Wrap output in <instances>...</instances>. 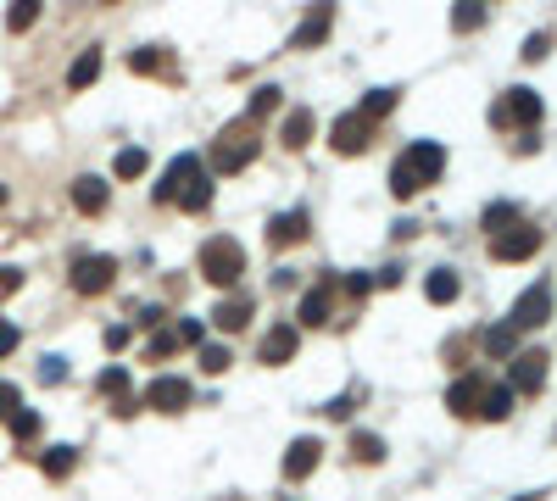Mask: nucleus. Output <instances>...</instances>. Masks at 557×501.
Returning a JSON list of instances; mask_svg holds the SVG:
<instances>
[{
	"instance_id": "f257e3e1",
	"label": "nucleus",
	"mask_w": 557,
	"mask_h": 501,
	"mask_svg": "<svg viewBox=\"0 0 557 501\" xmlns=\"http://www.w3.org/2000/svg\"><path fill=\"white\" fill-rule=\"evenodd\" d=\"M156 200H162V207H173V200H179L184 212H207V200H212V173L201 167V156H190V151L173 156L168 173H162V184H156Z\"/></svg>"
},
{
	"instance_id": "f03ea898",
	"label": "nucleus",
	"mask_w": 557,
	"mask_h": 501,
	"mask_svg": "<svg viewBox=\"0 0 557 501\" xmlns=\"http://www.w3.org/2000/svg\"><path fill=\"white\" fill-rule=\"evenodd\" d=\"M441 167H446V151H441L435 140H413V145L396 156V167H390V190L407 200V195H418L423 184H435Z\"/></svg>"
},
{
	"instance_id": "7ed1b4c3",
	"label": "nucleus",
	"mask_w": 557,
	"mask_h": 501,
	"mask_svg": "<svg viewBox=\"0 0 557 501\" xmlns=\"http://www.w3.org/2000/svg\"><path fill=\"white\" fill-rule=\"evenodd\" d=\"M256 151H262V140H256V128H251V117H246V123L223 128L218 140H212V167H218V173H240V167L256 162Z\"/></svg>"
},
{
	"instance_id": "20e7f679",
	"label": "nucleus",
	"mask_w": 557,
	"mask_h": 501,
	"mask_svg": "<svg viewBox=\"0 0 557 501\" xmlns=\"http://www.w3.org/2000/svg\"><path fill=\"white\" fill-rule=\"evenodd\" d=\"M201 274L218 284V290H228L240 274H246V251H240V240H228V234H218V240H207L201 246Z\"/></svg>"
},
{
	"instance_id": "39448f33",
	"label": "nucleus",
	"mask_w": 557,
	"mask_h": 501,
	"mask_svg": "<svg viewBox=\"0 0 557 501\" xmlns=\"http://www.w3.org/2000/svg\"><path fill=\"white\" fill-rule=\"evenodd\" d=\"M490 123H497V128H535V123H541L535 89H507L497 107H490Z\"/></svg>"
},
{
	"instance_id": "423d86ee",
	"label": "nucleus",
	"mask_w": 557,
	"mask_h": 501,
	"mask_svg": "<svg viewBox=\"0 0 557 501\" xmlns=\"http://www.w3.org/2000/svg\"><path fill=\"white\" fill-rule=\"evenodd\" d=\"M535 246H541V228L535 223H513V228H502V234H490V256L497 262H524V256H535Z\"/></svg>"
},
{
	"instance_id": "0eeeda50",
	"label": "nucleus",
	"mask_w": 557,
	"mask_h": 501,
	"mask_svg": "<svg viewBox=\"0 0 557 501\" xmlns=\"http://www.w3.org/2000/svg\"><path fill=\"white\" fill-rule=\"evenodd\" d=\"M546 318H552V284H530V290L513 301L507 329H513V334H524V329H541Z\"/></svg>"
},
{
	"instance_id": "6e6552de",
	"label": "nucleus",
	"mask_w": 557,
	"mask_h": 501,
	"mask_svg": "<svg viewBox=\"0 0 557 501\" xmlns=\"http://www.w3.org/2000/svg\"><path fill=\"white\" fill-rule=\"evenodd\" d=\"M330 140H335V151H340V156H357V151H368L374 123H368L363 112H340V117H335V128H330Z\"/></svg>"
},
{
	"instance_id": "1a4fd4ad",
	"label": "nucleus",
	"mask_w": 557,
	"mask_h": 501,
	"mask_svg": "<svg viewBox=\"0 0 557 501\" xmlns=\"http://www.w3.org/2000/svg\"><path fill=\"white\" fill-rule=\"evenodd\" d=\"M112 274H117L112 256H79V262H73V290H79V295H107V290H112Z\"/></svg>"
},
{
	"instance_id": "9d476101",
	"label": "nucleus",
	"mask_w": 557,
	"mask_h": 501,
	"mask_svg": "<svg viewBox=\"0 0 557 501\" xmlns=\"http://www.w3.org/2000/svg\"><path fill=\"white\" fill-rule=\"evenodd\" d=\"M546 385V351H513V385L507 390H541Z\"/></svg>"
},
{
	"instance_id": "9b49d317",
	"label": "nucleus",
	"mask_w": 557,
	"mask_h": 501,
	"mask_svg": "<svg viewBox=\"0 0 557 501\" xmlns=\"http://www.w3.org/2000/svg\"><path fill=\"white\" fill-rule=\"evenodd\" d=\"M145 401H151L156 413H179L184 401H190V385H184L179 374H156V379H151V390H145Z\"/></svg>"
},
{
	"instance_id": "f8f14e48",
	"label": "nucleus",
	"mask_w": 557,
	"mask_h": 501,
	"mask_svg": "<svg viewBox=\"0 0 557 501\" xmlns=\"http://www.w3.org/2000/svg\"><path fill=\"white\" fill-rule=\"evenodd\" d=\"M479 395H485V374H463V379L446 390V407H451L457 418H469V413H479Z\"/></svg>"
},
{
	"instance_id": "ddd939ff",
	"label": "nucleus",
	"mask_w": 557,
	"mask_h": 501,
	"mask_svg": "<svg viewBox=\"0 0 557 501\" xmlns=\"http://www.w3.org/2000/svg\"><path fill=\"white\" fill-rule=\"evenodd\" d=\"M318 457H323V446L307 441V434H302V441H290V451H284V479H307L312 468H318Z\"/></svg>"
},
{
	"instance_id": "4468645a",
	"label": "nucleus",
	"mask_w": 557,
	"mask_h": 501,
	"mask_svg": "<svg viewBox=\"0 0 557 501\" xmlns=\"http://www.w3.org/2000/svg\"><path fill=\"white\" fill-rule=\"evenodd\" d=\"M290 357H296V329H290V323H274L268 334H262V362L279 367V362H290Z\"/></svg>"
},
{
	"instance_id": "2eb2a0df",
	"label": "nucleus",
	"mask_w": 557,
	"mask_h": 501,
	"mask_svg": "<svg viewBox=\"0 0 557 501\" xmlns=\"http://www.w3.org/2000/svg\"><path fill=\"white\" fill-rule=\"evenodd\" d=\"M307 223H312V218L296 207V212H284V218L268 223V240H274V246H302V240H307Z\"/></svg>"
},
{
	"instance_id": "dca6fc26",
	"label": "nucleus",
	"mask_w": 557,
	"mask_h": 501,
	"mask_svg": "<svg viewBox=\"0 0 557 501\" xmlns=\"http://www.w3.org/2000/svg\"><path fill=\"white\" fill-rule=\"evenodd\" d=\"M73 207H79V212H107V179L84 173V179L73 184Z\"/></svg>"
},
{
	"instance_id": "f3484780",
	"label": "nucleus",
	"mask_w": 557,
	"mask_h": 501,
	"mask_svg": "<svg viewBox=\"0 0 557 501\" xmlns=\"http://www.w3.org/2000/svg\"><path fill=\"white\" fill-rule=\"evenodd\" d=\"M457 290H463V279H457L451 267H435V274L423 279V295H430L435 307H451V301H457Z\"/></svg>"
},
{
	"instance_id": "a211bd4d",
	"label": "nucleus",
	"mask_w": 557,
	"mask_h": 501,
	"mask_svg": "<svg viewBox=\"0 0 557 501\" xmlns=\"http://www.w3.org/2000/svg\"><path fill=\"white\" fill-rule=\"evenodd\" d=\"M507 413H513V390H507V385H485V395H479V418L502 423Z\"/></svg>"
},
{
	"instance_id": "6ab92c4d",
	"label": "nucleus",
	"mask_w": 557,
	"mask_h": 501,
	"mask_svg": "<svg viewBox=\"0 0 557 501\" xmlns=\"http://www.w3.org/2000/svg\"><path fill=\"white\" fill-rule=\"evenodd\" d=\"M302 323H307V329L330 323V284H318V290H307V295H302Z\"/></svg>"
},
{
	"instance_id": "aec40b11",
	"label": "nucleus",
	"mask_w": 557,
	"mask_h": 501,
	"mask_svg": "<svg viewBox=\"0 0 557 501\" xmlns=\"http://www.w3.org/2000/svg\"><path fill=\"white\" fill-rule=\"evenodd\" d=\"M246 318H251V301H246V295L218 301V312H212V323H218V329H246Z\"/></svg>"
},
{
	"instance_id": "412c9836",
	"label": "nucleus",
	"mask_w": 557,
	"mask_h": 501,
	"mask_svg": "<svg viewBox=\"0 0 557 501\" xmlns=\"http://www.w3.org/2000/svg\"><path fill=\"white\" fill-rule=\"evenodd\" d=\"M95 79H101V51H84V56L68 67V84L84 89V84H95Z\"/></svg>"
},
{
	"instance_id": "4be33fe9",
	"label": "nucleus",
	"mask_w": 557,
	"mask_h": 501,
	"mask_svg": "<svg viewBox=\"0 0 557 501\" xmlns=\"http://www.w3.org/2000/svg\"><path fill=\"white\" fill-rule=\"evenodd\" d=\"M307 140H312V112H290V117H284V145L302 151Z\"/></svg>"
},
{
	"instance_id": "5701e85b",
	"label": "nucleus",
	"mask_w": 557,
	"mask_h": 501,
	"mask_svg": "<svg viewBox=\"0 0 557 501\" xmlns=\"http://www.w3.org/2000/svg\"><path fill=\"white\" fill-rule=\"evenodd\" d=\"M112 167H117V179H140L145 167H151V156H145L140 145H128V151H117V162H112Z\"/></svg>"
},
{
	"instance_id": "b1692460",
	"label": "nucleus",
	"mask_w": 557,
	"mask_h": 501,
	"mask_svg": "<svg viewBox=\"0 0 557 501\" xmlns=\"http://www.w3.org/2000/svg\"><path fill=\"white\" fill-rule=\"evenodd\" d=\"M485 351H490V357H513V351H518V334H513L507 323L485 329Z\"/></svg>"
},
{
	"instance_id": "393cba45",
	"label": "nucleus",
	"mask_w": 557,
	"mask_h": 501,
	"mask_svg": "<svg viewBox=\"0 0 557 501\" xmlns=\"http://www.w3.org/2000/svg\"><path fill=\"white\" fill-rule=\"evenodd\" d=\"M330 17H335L330 6H323L318 17H307V23H302V33H296V51H307V45H318V40H323V33H330Z\"/></svg>"
},
{
	"instance_id": "a878e982",
	"label": "nucleus",
	"mask_w": 557,
	"mask_h": 501,
	"mask_svg": "<svg viewBox=\"0 0 557 501\" xmlns=\"http://www.w3.org/2000/svg\"><path fill=\"white\" fill-rule=\"evenodd\" d=\"M73 462H79V457H73V446H51V451H45V474H51V479H68V474H73Z\"/></svg>"
},
{
	"instance_id": "bb28decb",
	"label": "nucleus",
	"mask_w": 557,
	"mask_h": 501,
	"mask_svg": "<svg viewBox=\"0 0 557 501\" xmlns=\"http://www.w3.org/2000/svg\"><path fill=\"white\" fill-rule=\"evenodd\" d=\"M390 107H396V89H368V100H363V117H368V123H379Z\"/></svg>"
},
{
	"instance_id": "cd10ccee",
	"label": "nucleus",
	"mask_w": 557,
	"mask_h": 501,
	"mask_svg": "<svg viewBox=\"0 0 557 501\" xmlns=\"http://www.w3.org/2000/svg\"><path fill=\"white\" fill-rule=\"evenodd\" d=\"M351 457H363V462H385V441H379V434H351Z\"/></svg>"
},
{
	"instance_id": "c85d7f7f",
	"label": "nucleus",
	"mask_w": 557,
	"mask_h": 501,
	"mask_svg": "<svg viewBox=\"0 0 557 501\" xmlns=\"http://www.w3.org/2000/svg\"><path fill=\"white\" fill-rule=\"evenodd\" d=\"M513 223H518V207H513V200H502V207L485 212V228H490V234H502V228H513Z\"/></svg>"
},
{
	"instance_id": "c756f323",
	"label": "nucleus",
	"mask_w": 557,
	"mask_h": 501,
	"mask_svg": "<svg viewBox=\"0 0 557 501\" xmlns=\"http://www.w3.org/2000/svg\"><path fill=\"white\" fill-rule=\"evenodd\" d=\"M279 107V89L274 84H262V89H251V123L262 117V112H274Z\"/></svg>"
},
{
	"instance_id": "7c9ffc66",
	"label": "nucleus",
	"mask_w": 557,
	"mask_h": 501,
	"mask_svg": "<svg viewBox=\"0 0 557 501\" xmlns=\"http://www.w3.org/2000/svg\"><path fill=\"white\" fill-rule=\"evenodd\" d=\"M123 390H128V367H107V374H101V395H117V401H128Z\"/></svg>"
},
{
	"instance_id": "2f4dec72",
	"label": "nucleus",
	"mask_w": 557,
	"mask_h": 501,
	"mask_svg": "<svg viewBox=\"0 0 557 501\" xmlns=\"http://www.w3.org/2000/svg\"><path fill=\"white\" fill-rule=\"evenodd\" d=\"M451 23H457V33H469V28H479V23H485V6H474V0H463Z\"/></svg>"
},
{
	"instance_id": "473e14b6",
	"label": "nucleus",
	"mask_w": 557,
	"mask_h": 501,
	"mask_svg": "<svg viewBox=\"0 0 557 501\" xmlns=\"http://www.w3.org/2000/svg\"><path fill=\"white\" fill-rule=\"evenodd\" d=\"M173 351H179V334H173V329H162L156 340H151V351H145V357H151V362H162V357H173Z\"/></svg>"
},
{
	"instance_id": "72a5a7b5",
	"label": "nucleus",
	"mask_w": 557,
	"mask_h": 501,
	"mask_svg": "<svg viewBox=\"0 0 557 501\" xmlns=\"http://www.w3.org/2000/svg\"><path fill=\"white\" fill-rule=\"evenodd\" d=\"M34 17H40V6H34V0H17V6H12V17H6V23H12V33H23V28L34 23Z\"/></svg>"
},
{
	"instance_id": "f704fd0d",
	"label": "nucleus",
	"mask_w": 557,
	"mask_h": 501,
	"mask_svg": "<svg viewBox=\"0 0 557 501\" xmlns=\"http://www.w3.org/2000/svg\"><path fill=\"white\" fill-rule=\"evenodd\" d=\"M12 434H17V441H28V434H40V413H12Z\"/></svg>"
},
{
	"instance_id": "c9c22d12",
	"label": "nucleus",
	"mask_w": 557,
	"mask_h": 501,
	"mask_svg": "<svg viewBox=\"0 0 557 501\" xmlns=\"http://www.w3.org/2000/svg\"><path fill=\"white\" fill-rule=\"evenodd\" d=\"M201 367H207V374H223V367H228V346H201Z\"/></svg>"
},
{
	"instance_id": "e433bc0d",
	"label": "nucleus",
	"mask_w": 557,
	"mask_h": 501,
	"mask_svg": "<svg viewBox=\"0 0 557 501\" xmlns=\"http://www.w3.org/2000/svg\"><path fill=\"white\" fill-rule=\"evenodd\" d=\"M40 379H45V385H61V379H68V362H61V357H45V362H40Z\"/></svg>"
},
{
	"instance_id": "4c0bfd02",
	"label": "nucleus",
	"mask_w": 557,
	"mask_h": 501,
	"mask_svg": "<svg viewBox=\"0 0 557 501\" xmlns=\"http://www.w3.org/2000/svg\"><path fill=\"white\" fill-rule=\"evenodd\" d=\"M128 67H135V73H156L162 56H156V51H135V56H128Z\"/></svg>"
},
{
	"instance_id": "58836bf2",
	"label": "nucleus",
	"mask_w": 557,
	"mask_h": 501,
	"mask_svg": "<svg viewBox=\"0 0 557 501\" xmlns=\"http://www.w3.org/2000/svg\"><path fill=\"white\" fill-rule=\"evenodd\" d=\"M546 45H552L546 33H530V40H524V61H541V56H546Z\"/></svg>"
},
{
	"instance_id": "ea45409f",
	"label": "nucleus",
	"mask_w": 557,
	"mask_h": 501,
	"mask_svg": "<svg viewBox=\"0 0 557 501\" xmlns=\"http://www.w3.org/2000/svg\"><path fill=\"white\" fill-rule=\"evenodd\" d=\"M173 334H179V346H201V323H195V318H190V323H179Z\"/></svg>"
},
{
	"instance_id": "a19ab883",
	"label": "nucleus",
	"mask_w": 557,
	"mask_h": 501,
	"mask_svg": "<svg viewBox=\"0 0 557 501\" xmlns=\"http://www.w3.org/2000/svg\"><path fill=\"white\" fill-rule=\"evenodd\" d=\"M17 413V385H0V418Z\"/></svg>"
},
{
	"instance_id": "79ce46f5",
	"label": "nucleus",
	"mask_w": 557,
	"mask_h": 501,
	"mask_svg": "<svg viewBox=\"0 0 557 501\" xmlns=\"http://www.w3.org/2000/svg\"><path fill=\"white\" fill-rule=\"evenodd\" d=\"M17 351V323H0V357Z\"/></svg>"
},
{
	"instance_id": "37998d69",
	"label": "nucleus",
	"mask_w": 557,
	"mask_h": 501,
	"mask_svg": "<svg viewBox=\"0 0 557 501\" xmlns=\"http://www.w3.org/2000/svg\"><path fill=\"white\" fill-rule=\"evenodd\" d=\"M17 284H23V274H17V267H0V301H6Z\"/></svg>"
},
{
	"instance_id": "c03bdc74",
	"label": "nucleus",
	"mask_w": 557,
	"mask_h": 501,
	"mask_svg": "<svg viewBox=\"0 0 557 501\" xmlns=\"http://www.w3.org/2000/svg\"><path fill=\"white\" fill-rule=\"evenodd\" d=\"M368 290H374V284H368L363 274H351V279H346V295H368Z\"/></svg>"
},
{
	"instance_id": "a18cd8bd",
	"label": "nucleus",
	"mask_w": 557,
	"mask_h": 501,
	"mask_svg": "<svg viewBox=\"0 0 557 501\" xmlns=\"http://www.w3.org/2000/svg\"><path fill=\"white\" fill-rule=\"evenodd\" d=\"M107 346H112V351H123V346H128V329H123V323H117V329H107Z\"/></svg>"
},
{
	"instance_id": "49530a36",
	"label": "nucleus",
	"mask_w": 557,
	"mask_h": 501,
	"mask_svg": "<svg viewBox=\"0 0 557 501\" xmlns=\"http://www.w3.org/2000/svg\"><path fill=\"white\" fill-rule=\"evenodd\" d=\"M351 401H357V395H351V390H346V395H340V401H330V418H346V413H351Z\"/></svg>"
},
{
	"instance_id": "de8ad7c7",
	"label": "nucleus",
	"mask_w": 557,
	"mask_h": 501,
	"mask_svg": "<svg viewBox=\"0 0 557 501\" xmlns=\"http://www.w3.org/2000/svg\"><path fill=\"white\" fill-rule=\"evenodd\" d=\"M0 200H6V184H0Z\"/></svg>"
},
{
	"instance_id": "09e8293b",
	"label": "nucleus",
	"mask_w": 557,
	"mask_h": 501,
	"mask_svg": "<svg viewBox=\"0 0 557 501\" xmlns=\"http://www.w3.org/2000/svg\"><path fill=\"white\" fill-rule=\"evenodd\" d=\"M518 501H535V496H518Z\"/></svg>"
}]
</instances>
